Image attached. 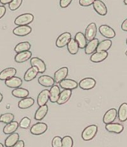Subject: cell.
<instances>
[{
	"label": "cell",
	"instance_id": "cell-34",
	"mask_svg": "<svg viewBox=\"0 0 127 147\" xmlns=\"http://www.w3.org/2000/svg\"><path fill=\"white\" fill-rule=\"evenodd\" d=\"M31 45L29 42H21V43H18V44L15 47L14 51L17 53H19V52H25V51H29L30 49H31Z\"/></svg>",
	"mask_w": 127,
	"mask_h": 147
},
{
	"label": "cell",
	"instance_id": "cell-7",
	"mask_svg": "<svg viewBox=\"0 0 127 147\" xmlns=\"http://www.w3.org/2000/svg\"><path fill=\"white\" fill-rule=\"evenodd\" d=\"M117 117H118V111L115 108H111L109 110L107 111L106 112V114H104L103 118V123L106 124H109L112 123L116 119Z\"/></svg>",
	"mask_w": 127,
	"mask_h": 147
},
{
	"label": "cell",
	"instance_id": "cell-18",
	"mask_svg": "<svg viewBox=\"0 0 127 147\" xmlns=\"http://www.w3.org/2000/svg\"><path fill=\"white\" fill-rule=\"evenodd\" d=\"M50 93L48 90H43L39 93L37 97V104L39 106H42L47 104L48 101L49 100Z\"/></svg>",
	"mask_w": 127,
	"mask_h": 147
},
{
	"label": "cell",
	"instance_id": "cell-42",
	"mask_svg": "<svg viewBox=\"0 0 127 147\" xmlns=\"http://www.w3.org/2000/svg\"><path fill=\"white\" fill-rule=\"evenodd\" d=\"M6 13V7L3 5H0V19L5 16Z\"/></svg>",
	"mask_w": 127,
	"mask_h": 147
},
{
	"label": "cell",
	"instance_id": "cell-38",
	"mask_svg": "<svg viewBox=\"0 0 127 147\" xmlns=\"http://www.w3.org/2000/svg\"><path fill=\"white\" fill-rule=\"evenodd\" d=\"M19 125L22 129H28L30 125H31V119L28 117H23L21 119V121L19 122Z\"/></svg>",
	"mask_w": 127,
	"mask_h": 147
},
{
	"label": "cell",
	"instance_id": "cell-17",
	"mask_svg": "<svg viewBox=\"0 0 127 147\" xmlns=\"http://www.w3.org/2000/svg\"><path fill=\"white\" fill-rule=\"evenodd\" d=\"M98 44H99V40L98 38H94L92 40L88 41L86 47L85 48V53L86 55H92L95 51H97Z\"/></svg>",
	"mask_w": 127,
	"mask_h": 147
},
{
	"label": "cell",
	"instance_id": "cell-32",
	"mask_svg": "<svg viewBox=\"0 0 127 147\" xmlns=\"http://www.w3.org/2000/svg\"><path fill=\"white\" fill-rule=\"evenodd\" d=\"M112 42L110 39H106L99 43L97 48V52H107L111 48Z\"/></svg>",
	"mask_w": 127,
	"mask_h": 147
},
{
	"label": "cell",
	"instance_id": "cell-29",
	"mask_svg": "<svg viewBox=\"0 0 127 147\" xmlns=\"http://www.w3.org/2000/svg\"><path fill=\"white\" fill-rule=\"evenodd\" d=\"M118 117L120 122H125L127 120V103L121 104L118 111Z\"/></svg>",
	"mask_w": 127,
	"mask_h": 147
},
{
	"label": "cell",
	"instance_id": "cell-22",
	"mask_svg": "<svg viewBox=\"0 0 127 147\" xmlns=\"http://www.w3.org/2000/svg\"><path fill=\"white\" fill-rule=\"evenodd\" d=\"M31 52H30V51H25V52L17 53L16 56H15L14 60L17 63H23V62L28 61L30 58H31Z\"/></svg>",
	"mask_w": 127,
	"mask_h": 147
},
{
	"label": "cell",
	"instance_id": "cell-1",
	"mask_svg": "<svg viewBox=\"0 0 127 147\" xmlns=\"http://www.w3.org/2000/svg\"><path fill=\"white\" fill-rule=\"evenodd\" d=\"M98 131V127L96 125H91L87 126L82 132V138L85 141L92 140Z\"/></svg>",
	"mask_w": 127,
	"mask_h": 147
},
{
	"label": "cell",
	"instance_id": "cell-47",
	"mask_svg": "<svg viewBox=\"0 0 127 147\" xmlns=\"http://www.w3.org/2000/svg\"><path fill=\"white\" fill-rule=\"evenodd\" d=\"M124 4H125L126 5H127V0H124Z\"/></svg>",
	"mask_w": 127,
	"mask_h": 147
},
{
	"label": "cell",
	"instance_id": "cell-50",
	"mask_svg": "<svg viewBox=\"0 0 127 147\" xmlns=\"http://www.w3.org/2000/svg\"><path fill=\"white\" fill-rule=\"evenodd\" d=\"M126 44H127V39H126Z\"/></svg>",
	"mask_w": 127,
	"mask_h": 147
},
{
	"label": "cell",
	"instance_id": "cell-3",
	"mask_svg": "<svg viewBox=\"0 0 127 147\" xmlns=\"http://www.w3.org/2000/svg\"><path fill=\"white\" fill-rule=\"evenodd\" d=\"M71 39H72V34L69 32H64L57 37L56 40V46L58 48H63L68 45Z\"/></svg>",
	"mask_w": 127,
	"mask_h": 147
},
{
	"label": "cell",
	"instance_id": "cell-10",
	"mask_svg": "<svg viewBox=\"0 0 127 147\" xmlns=\"http://www.w3.org/2000/svg\"><path fill=\"white\" fill-rule=\"evenodd\" d=\"M92 5L94 11L100 16H106L108 12L107 7L104 2H102L101 0H95Z\"/></svg>",
	"mask_w": 127,
	"mask_h": 147
},
{
	"label": "cell",
	"instance_id": "cell-35",
	"mask_svg": "<svg viewBox=\"0 0 127 147\" xmlns=\"http://www.w3.org/2000/svg\"><path fill=\"white\" fill-rule=\"evenodd\" d=\"M13 119H14V115L11 113H6L0 116V122L5 123V124L13 121Z\"/></svg>",
	"mask_w": 127,
	"mask_h": 147
},
{
	"label": "cell",
	"instance_id": "cell-25",
	"mask_svg": "<svg viewBox=\"0 0 127 147\" xmlns=\"http://www.w3.org/2000/svg\"><path fill=\"white\" fill-rule=\"evenodd\" d=\"M38 73H39V70H38L37 67H31L25 73L24 80L25 82H31V81L33 80L37 77Z\"/></svg>",
	"mask_w": 127,
	"mask_h": 147
},
{
	"label": "cell",
	"instance_id": "cell-2",
	"mask_svg": "<svg viewBox=\"0 0 127 147\" xmlns=\"http://www.w3.org/2000/svg\"><path fill=\"white\" fill-rule=\"evenodd\" d=\"M34 17L31 13H26L21 14L15 19L14 23L17 26H28L30 23H31L33 21Z\"/></svg>",
	"mask_w": 127,
	"mask_h": 147
},
{
	"label": "cell",
	"instance_id": "cell-5",
	"mask_svg": "<svg viewBox=\"0 0 127 147\" xmlns=\"http://www.w3.org/2000/svg\"><path fill=\"white\" fill-rule=\"evenodd\" d=\"M48 129V125L44 123H37L30 129V131L33 135H41L44 134Z\"/></svg>",
	"mask_w": 127,
	"mask_h": 147
},
{
	"label": "cell",
	"instance_id": "cell-37",
	"mask_svg": "<svg viewBox=\"0 0 127 147\" xmlns=\"http://www.w3.org/2000/svg\"><path fill=\"white\" fill-rule=\"evenodd\" d=\"M22 3V0H13L9 4V8L11 11H16L20 7Z\"/></svg>",
	"mask_w": 127,
	"mask_h": 147
},
{
	"label": "cell",
	"instance_id": "cell-15",
	"mask_svg": "<svg viewBox=\"0 0 127 147\" xmlns=\"http://www.w3.org/2000/svg\"><path fill=\"white\" fill-rule=\"evenodd\" d=\"M17 74V69L13 67H8L0 73V80L1 81H6L12 77L15 76V75Z\"/></svg>",
	"mask_w": 127,
	"mask_h": 147
},
{
	"label": "cell",
	"instance_id": "cell-9",
	"mask_svg": "<svg viewBox=\"0 0 127 147\" xmlns=\"http://www.w3.org/2000/svg\"><path fill=\"white\" fill-rule=\"evenodd\" d=\"M30 63L31 67H37L39 73H44L46 70V65L45 62L37 57H33L30 60Z\"/></svg>",
	"mask_w": 127,
	"mask_h": 147
},
{
	"label": "cell",
	"instance_id": "cell-30",
	"mask_svg": "<svg viewBox=\"0 0 127 147\" xmlns=\"http://www.w3.org/2000/svg\"><path fill=\"white\" fill-rule=\"evenodd\" d=\"M34 104V99L31 97H26L22 99L18 103V107L20 109H28Z\"/></svg>",
	"mask_w": 127,
	"mask_h": 147
},
{
	"label": "cell",
	"instance_id": "cell-21",
	"mask_svg": "<svg viewBox=\"0 0 127 147\" xmlns=\"http://www.w3.org/2000/svg\"><path fill=\"white\" fill-rule=\"evenodd\" d=\"M5 85L10 88H18L22 84V80L20 78L17 76H13L12 78L5 81Z\"/></svg>",
	"mask_w": 127,
	"mask_h": 147
},
{
	"label": "cell",
	"instance_id": "cell-4",
	"mask_svg": "<svg viewBox=\"0 0 127 147\" xmlns=\"http://www.w3.org/2000/svg\"><path fill=\"white\" fill-rule=\"evenodd\" d=\"M99 32L101 34V35L103 36L106 38L108 39H112L114 38L116 35V33L112 28L107 25H102L99 27Z\"/></svg>",
	"mask_w": 127,
	"mask_h": 147
},
{
	"label": "cell",
	"instance_id": "cell-11",
	"mask_svg": "<svg viewBox=\"0 0 127 147\" xmlns=\"http://www.w3.org/2000/svg\"><path fill=\"white\" fill-rule=\"evenodd\" d=\"M68 74V67H62L59 68L58 70H57L54 73V76H53V79L55 81L56 83H59L63 80L66 79Z\"/></svg>",
	"mask_w": 127,
	"mask_h": 147
},
{
	"label": "cell",
	"instance_id": "cell-46",
	"mask_svg": "<svg viewBox=\"0 0 127 147\" xmlns=\"http://www.w3.org/2000/svg\"><path fill=\"white\" fill-rule=\"evenodd\" d=\"M2 99H3V96H2V93H0V102H2Z\"/></svg>",
	"mask_w": 127,
	"mask_h": 147
},
{
	"label": "cell",
	"instance_id": "cell-16",
	"mask_svg": "<svg viewBox=\"0 0 127 147\" xmlns=\"http://www.w3.org/2000/svg\"><path fill=\"white\" fill-rule=\"evenodd\" d=\"M108 55H109L108 52H96L92 55L90 60L93 63H100L106 59Z\"/></svg>",
	"mask_w": 127,
	"mask_h": 147
},
{
	"label": "cell",
	"instance_id": "cell-6",
	"mask_svg": "<svg viewBox=\"0 0 127 147\" xmlns=\"http://www.w3.org/2000/svg\"><path fill=\"white\" fill-rule=\"evenodd\" d=\"M97 31H98V28H97V26H96L94 22H92V23L88 25L86 28L84 34L87 40L90 41L94 39L96 37V34H97Z\"/></svg>",
	"mask_w": 127,
	"mask_h": 147
},
{
	"label": "cell",
	"instance_id": "cell-44",
	"mask_svg": "<svg viewBox=\"0 0 127 147\" xmlns=\"http://www.w3.org/2000/svg\"><path fill=\"white\" fill-rule=\"evenodd\" d=\"M13 147H25V142L23 140H19Z\"/></svg>",
	"mask_w": 127,
	"mask_h": 147
},
{
	"label": "cell",
	"instance_id": "cell-40",
	"mask_svg": "<svg viewBox=\"0 0 127 147\" xmlns=\"http://www.w3.org/2000/svg\"><path fill=\"white\" fill-rule=\"evenodd\" d=\"M95 0H79V4L83 7H88L93 5Z\"/></svg>",
	"mask_w": 127,
	"mask_h": 147
},
{
	"label": "cell",
	"instance_id": "cell-27",
	"mask_svg": "<svg viewBox=\"0 0 127 147\" xmlns=\"http://www.w3.org/2000/svg\"><path fill=\"white\" fill-rule=\"evenodd\" d=\"M19 123L17 121H12L11 123L6 124L5 126L4 127L3 132L5 134H11L16 132V131L18 129Z\"/></svg>",
	"mask_w": 127,
	"mask_h": 147
},
{
	"label": "cell",
	"instance_id": "cell-39",
	"mask_svg": "<svg viewBox=\"0 0 127 147\" xmlns=\"http://www.w3.org/2000/svg\"><path fill=\"white\" fill-rule=\"evenodd\" d=\"M52 147H63L62 145V138L59 136H56L53 138L51 142Z\"/></svg>",
	"mask_w": 127,
	"mask_h": 147
},
{
	"label": "cell",
	"instance_id": "cell-43",
	"mask_svg": "<svg viewBox=\"0 0 127 147\" xmlns=\"http://www.w3.org/2000/svg\"><path fill=\"white\" fill-rule=\"evenodd\" d=\"M121 29L124 32H127V19H126L123 22L121 25Z\"/></svg>",
	"mask_w": 127,
	"mask_h": 147
},
{
	"label": "cell",
	"instance_id": "cell-49",
	"mask_svg": "<svg viewBox=\"0 0 127 147\" xmlns=\"http://www.w3.org/2000/svg\"><path fill=\"white\" fill-rule=\"evenodd\" d=\"M126 55L127 56V50H126Z\"/></svg>",
	"mask_w": 127,
	"mask_h": 147
},
{
	"label": "cell",
	"instance_id": "cell-36",
	"mask_svg": "<svg viewBox=\"0 0 127 147\" xmlns=\"http://www.w3.org/2000/svg\"><path fill=\"white\" fill-rule=\"evenodd\" d=\"M62 145L63 147H73L74 140L71 136H65L62 138Z\"/></svg>",
	"mask_w": 127,
	"mask_h": 147
},
{
	"label": "cell",
	"instance_id": "cell-19",
	"mask_svg": "<svg viewBox=\"0 0 127 147\" xmlns=\"http://www.w3.org/2000/svg\"><path fill=\"white\" fill-rule=\"evenodd\" d=\"M60 89H59V86L58 85H53L51 88L49 90L50 93V98L49 100L51 101V102L56 103L59 99V94H60Z\"/></svg>",
	"mask_w": 127,
	"mask_h": 147
},
{
	"label": "cell",
	"instance_id": "cell-12",
	"mask_svg": "<svg viewBox=\"0 0 127 147\" xmlns=\"http://www.w3.org/2000/svg\"><path fill=\"white\" fill-rule=\"evenodd\" d=\"M32 31V28L29 26H17L13 30V33L19 37H25L28 35Z\"/></svg>",
	"mask_w": 127,
	"mask_h": 147
},
{
	"label": "cell",
	"instance_id": "cell-8",
	"mask_svg": "<svg viewBox=\"0 0 127 147\" xmlns=\"http://www.w3.org/2000/svg\"><path fill=\"white\" fill-rule=\"evenodd\" d=\"M79 87L85 90H89L94 88L96 85V81L92 78H85L78 83Z\"/></svg>",
	"mask_w": 127,
	"mask_h": 147
},
{
	"label": "cell",
	"instance_id": "cell-23",
	"mask_svg": "<svg viewBox=\"0 0 127 147\" xmlns=\"http://www.w3.org/2000/svg\"><path fill=\"white\" fill-rule=\"evenodd\" d=\"M48 111V107L47 105L39 106V108L35 112V115H34V119L37 121H40L42 119H44L45 117L47 115Z\"/></svg>",
	"mask_w": 127,
	"mask_h": 147
},
{
	"label": "cell",
	"instance_id": "cell-20",
	"mask_svg": "<svg viewBox=\"0 0 127 147\" xmlns=\"http://www.w3.org/2000/svg\"><path fill=\"white\" fill-rule=\"evenodd\" d=\"M38 82L40 85L43 86V87H46V88H51L52 86L54 85L55 81L52 77L49 76H41L39 78H38Z\"/></svg>",
	"mask_w": 127,
	"mask_h": 147
},
{
	"label": "cell",
	"instance_id": "cell-31",
	"mask_svg": "<svg viewBox=\"0 0 127 147\" xmlns=\"http://www.w3.org/2000/svg\"><path fill=\"white\" fill-rule=\"evenodd\" d=\"M11 93L14 97L21 98V99H24L29 96V91L28 90L22 88H15L14 90H13V91L11 92Z\"/></svg>",
	"mask_w": 127,
	"mask_h": 147
},
{
	"label": "cell",
	"instance_id": "cell-48",
	"mask_svg": "<svg viewBox=\"0 0 127 147\" xmlns=\"http://www.w3.org/2000/svg\"><path fill=\"white\" fill-rule=\"evenodd\" d=\"M0 147H4V145L2 144H1V143H0Z\"/></svg>",
	"mask_w": 127,
	"mask_h": 147
},
{
	"label": "cell",
	"instance_id": "cell-13",
	"mask_svg": "<svg viewBox=\"0 0 127 147\" xmlns=\"http://www.w3.org/2000/svg\"><path fill=\"white\" fill-rule=\"evenodd\" d=\"M60 88H62L64 90H74L76 88H78L79 87V84L76 81L72 80V79H68V78H66L64 80H63L62 82H60L59 83Z\"/></svg>",
	"mask_w": 127,
	"mask_h": 147
},
{
	"label": "cell",
	"instance_id": "cell-26",
	"mask_svg": "<svg viewBox=\"0 0 127 147\" xmlns=\"http://www.w3.org/2000/svg\"><path fill=\"white\" fill-rule=\"evenodd\" d=\"M19 140V135L18 133H13V134H9L5 140V146L6 147H13L17 142Z\"/></svg>",
	"mask_w": 127,
	"mask_h": 147
},
{
	"label": "cell",
	"instance_id": "cell-45",
	"mask_svg": "<svg viewBox=\"0 0 127 147\" xmlns=\"http://www.w3.org/2000/svg\"><path fill=\"white\" fill-rule=\"evenodd\" d=\"M13 0H0V2L2 5H6V4H10Z\"/></svg>",
	"mask_w": 127,
	"mask_h": 147
},
{
	"label": "cell",
	"instance_id": "cell-14",
	"mask_svg": "<svg viewBox=\"0 0 127 147\" xmlns=\"http://www.w3.org/2000/svg\"><path fill=\"white\" fill-rule=\"evenodd\" d=\"M107 131L114 134H120L124 131V125L120 123H112L109 124H106L105 126Z\"/></svg>",
	"mask_w": 127,
	"mask_h": 147
},
{
	"label": "cell",
	"instance_id": "cell-24",
	"mask_svg": "<svg viewBox=\"0 0 127 147\" xmlns=\"http://www.w3.org/2000/svg\"><path fill=\"white\" fill-rule=\"evenodd\" d=\"M72 95V91L71 90H63V91L60 92L59 99L57 100V103L58 105H63L67 102Z\"/></svg>",
	"mask_w": 127,
	"mask_h": 147
},
{
	"label": "cell",
	"instance_id": "cell-28",
	"mask_svg": "<svg viewBox=\"0 0 127 147\" xmlns=\"http://www.w3.org/2000/svg\"><path fill=\"white\" fill-rule=\"evenodd\" d=\"M74 40L77 41L78 46H79V48L83 49L86 48L87 45V39L86 38V36H85L83 32H78V33L75 34V37H74Z\"/></svg>",
	"mask_w": 127,
	"mask_h": 147
},
{
	"label": "cell",
	"instance_id": "cell-41",
	"mask_svg": "<svg viewBox=\"0 0 127 147\" xmlns=\"http://www.w3.org/2000/svg\"><path fill=\"white\" fill-rule=\"evenodd\" d=\"M72 2V0H59V6L62 8H66V7L70 5Z\"/></svg>",
	"mask_w": 127,
	"mask_h": 147
},
{
	"label": "cell",
	"instance_id": "cell-33",
	"mask_svg": "<svg viewBox=\"0 0 127 147\" xmlns=\"http://www.w3.org/2000/svg\"><path fill=\"white\" fill-rule=\"evenodd\" d=\"M67 49L69 53L72 55L78 54V51H79V46H78L77 41L74 40V38H72L70 41L68 42L67 45Z\"/></svg>",
	"mask_w": 127,
	"mask_h": 147
}]
</instances>
